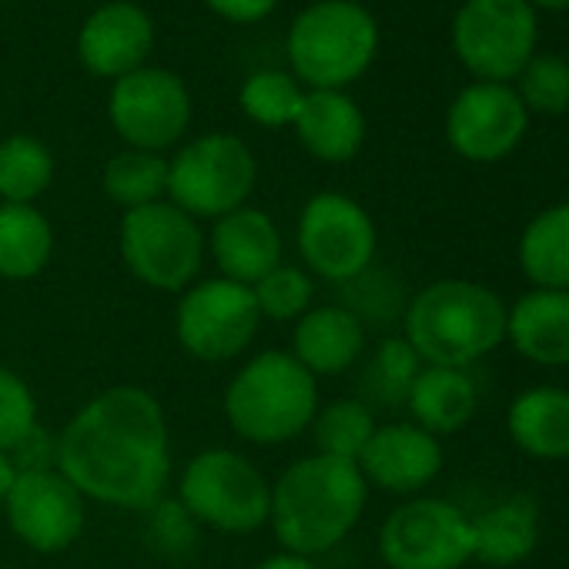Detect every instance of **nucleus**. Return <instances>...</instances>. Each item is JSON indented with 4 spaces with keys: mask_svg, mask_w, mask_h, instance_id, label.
Masks as SVG:
<instances>
[{
    "mask_svg": "<svg viewBox=\"0 0 569 569\" xmlns=\"http://www.w3.org/2000/svg\"><path fill=\"white\" fill-rule=\"evenodd\" d=\"M0 4H11V0H0Z\"/></svg>",
    "mask_w": 569,
    "mask_h": 569,
    "instance_id": "79ce46f5",
    "label": "nucleus"
},
{
    "mask_svg": "<svg viewBox=\"0 0 569 569\" xmlns=\"http://www.w3.org/2000/svg\"><path fill=\"white\" fill-rule=\"evenodd\" d=\"M539 546V506L529 496H509L472 516V559L492 569L526 562Z\"/></svg>",
    "mask_w": 569,
    "mask_h": 569,
    "instance_id": "b1692460",
    "label": "nucleus"
},
{
    "mask_svg": "<svg viewBox=\"0 0 569 569\" xmlns=\"http://www.w3.org/2000/svg\"><path fill=\"white\" fill-rule=\"evenodd\" d=\"M281 0H204V8L224 21V24H238V28H251L268 21L278 11Z\"/></svg>",
    "mask_w": 569,
    "mask_h": 569,
    "instance_id": "e433bc0d",
    "label": "nucleus"
},
{
    "mask_svg": "<svg viewBox=\"0 0 569 569\" xmlns=\"http://www.w3.org/2000/svg\"><path fill=\"white\" fill-rule=\"evenodd\" d=\"M289 352L319 382L352 372L369 352V326L342 302L312 306L292 326Z\"/></svg>",
    "mask_w": 569,
    "mask_h": 569,
    "instance_id": "6ab92c4d",
    "label": "nucleus"
},
{
    "mask_svg": "<svg viewBox=\"0 0 569 569\" xmlns=\"http://www.w3.org/2000/svg\"><path fill=\"white\" fill-rule=\"evenodd\" d=\"M0 124H4V104H0Z\"/></svg>",
    "mask_w": 569,
    "mask_h": 569,
    "instance_id": "a19ab883",
    "label": "nucleus"
},
{
    "mask_svg": "<svg viewBox=\"0 0 569 569\" xmlns=\"http://www.w3.org/2000/svg\"><path fill=\"white\" fill-rule=\"evenodd\" d=\"M292 131L309 158L322 164H349L366 148L369 121L349 91H306Z\"/></svg>",
    "mask_w": 569,
    "mask_h": 569,
    "instance_id": "aec40b11",
    "label": "nucleus"
},
{
    "mask_svg": "<svg viewBox=\"0 0 569 569\" xmlns=\"http://www.w3.org/2000/svg\"><path fill=\"white\" fill-rule=\"evenodd\" d=\"M34 426H41L34 389L21 372L0 366V452H11Z\"/></svg>",
    "mask_w": 569,
    "mask_h": 569,
    "instance_id": "72a5a7b5",
    "label": "nucleus"
},
{
    "mask_svg": "<svg viewBox=\"0 0 569 569\" xmlns=\"http://www.w3.org/2000/svg\"><path fill=\"white\" fill-rule=\"evenodd\" d=\"M322 406V389L289 349H261L248 356L221 392L228 429L258 449L289 446L309 432Z\"/></svg>",
    "mask_w": 569,
    "mask_h": 569,
    "instance_id": "20e7f679",
    "label": "nucleus"
},
{
    "mask_svg": "<svg viewBox=\"0 0 569 569\" xmlns=\"http://www.w3.org/2000/svg\"><path fill=\"white\" fill-rule=\"evenodd\" d=\"M449 44L472 81L512 84L539 51V14L526 0H462Z\"/></svg>",
    "mask_w": 569,
    "mask_h": 569,
    "instance_id": "1a4fd4ad",
    "label": "nucleus"
},
{
    "mask_svg": "<svg viewBox=\"0 0 569 569\" xmlns=\"http://www.w3.org/2000/svg\"><path fill=\"white\" fill-rule=\"evenodd\" d=\"M356 4H366V0H356Z\"/></svg>",
    "mask_w": 569,
    "mask_h": 569,
    "instance_id": "37998d69",
    "label": "nucleus"
},
{
    "mask_svg": "<svg viewBox=\"0 0 569 569\" xmlns=\"http://www.w3.org/2000/svg\"><path fill=\"white\" fill-rule=\"evenodd\" d=\"M409 422L432 432L436 439L462 432L479 409V389L469 379L466 369H442V366H422L416 376L409 396H406Z\"/></svg>",
    "mask_w": 569,
    "mask_h": 569,
    "instance_id": "5701e85b",
    "label": "nucleus"
},
{
    "mask_svg": "<svg viewBox=\"0 0 569 569\" xmlns=\"http://www.w3.org/2000/svg\"><path fill=\"white\" fill-rule=\"evenodd\" d=\"M506 342L539 369H569V292H522L506 306Z\"/></svg>",
    "mask_w": 569,
    "mask_h": 569,
    "instance_id": "412c9836",
    "label": "nucleus"
},
{
    "mask_svg": "<svg viewBox=\"0 0 569 569\" xmlns=\"http://www.w3.org/2000/svg\"><path fill=\"white\" fill-rule=\"evenodd\" d=\"M148 539L161 556H184L194 549L198 522L181 509L178 499H158L148 509Z\"/></svg>",
    "mask_w": 569,
    "mask_h": 569,
    "instance_id": "f704fd0d",
    "label": "nucleus"
},
{
    "mask_svg": "<svg viewBox=\"0 0 569 569\" xmlns=\"http://www.w3.org/2000/svg\"><path fill=\"white\" fill-rule=\"evenodd\" d=\"M251 296L258 306L261 322L296 326L316 306V278L302 264L281 261L264 278L251 284Z\"/></svg>",
    "mask_w": 569,
    "mask_h": 569,
    "instance_id": "2f4dec72",
    "label": "nucleus"
},
{
    "mask_svg": "<svg viewBox=\"0 0 569 569\" xmlns=\"http://www.w3.org/2000/svg\"><path fill=\"white\" fill-rule=\"evenodd\" d=\"M506 432L519 452L539 462L569 459V389L532 386L506 409Z\"/></svg>",
    "mask_w": 569,
    "mask_h": 569,
    "instance_id": "4be33fe9",
    "label": "nucleus"
},
{
    "mask_svg": "<svg viewBox=\"0 0 569 569\" xmlns=\"http://www.w3.org/2000/svg\"><path fill=\"white\" fill-rule=\"evenodd\" d=\"M101 191L121 211L168 198V154L124 148L101 168Z\"/></svg>",
    "mask_w": 569,
    "mask_h": 569,
    "instance_id": "cd10ccee",
    "label": "nucleus"
},
{
    "mask_svg": "<svg viewBox=\"0 0 569 569\" xmlns=\"http://www.w3.org/2000/svg\"><path fill=\"white\" fill-rule=\"evenodd\" d=\"M369 492L372 489L356 462L322 452L299 456L271 482L268 529L278 539V549L316 559L356 532Z\"/></svg>",
    "mask_w": 569,
    "mask_h": 569,
    "instance_id": "f03ea898",
    "label": "nucleus"
},
{
    "mask_svg": "<svg viewBox=\"0 0 569 569\" xmlns=\"http://www.w3.org/2000/svg\"><path fill=\"white\" fill-rule=\"evenodd\" d=\"M376 429H379V419L359 396L329 399L319 406V412L309 426V439L316 446L312 452L346 459V462H359V456L369 446Z\"/></svg>",
    "mask_w": 569,
    "mask_h": 569,
    "instance_id": "c85d7f7f",
    "label": "nucleus"
},
{
    "mask_svg": "<svg viewBox=\"0 0 569 569\" xmlns=\"http://www.w3.org/2000/svg\"><path fill=\"white\" fill-rule=\"evenodd\" d=\"M204 251L214 274L248 284V289L284 261V241L274 218L254 204H241L214 218L204 231Z\"/></svg>",
    "mask_w": 569,
    "mask_h": 569,
    "instance_id": "a211bd4d",
    "label": "nucleus"
},
{
    "mask_svg": "<svg viewBox=\"0 0 569 569\" xmlns=\"http://www.w3.org/2000/svg\"><path fill=\"white\" fill-rule=\"evenodd\" d=\"M379 48V21L356 0H316L284 34L289 74L306 91H346L372 71Z\"/></svg>",
    "mask_w": 569,
    "mask_h": 569,
    "instance_id": "39448f33",
    "label": "nucleus"
},
{
    "mask_svg": "<svg viewBox=\"0 0 569 569\" xmlns=\"http://www.w3.org/2000/svg\"><path fill=\"white\" fill-rule=\"evenodd\" d=\"M299 264L329 284H349L376 264L379 228L346 191H316L296 221Z\"/></svg>",
    "mask_w": 569,
    "mask_h": 569,
    "instance_id": "9d476101",
    "label": "nucleus"
},
{
    "mask_svg": "<svg viewBox=\"0 0 569 569\" xmlns=\"http://www.w3.org/2000/svg\"><path fill=\"white\" fill-rule=\"evenodd\" d=\"M18 476H21V472H18V466H14L11 452H0V506H4L8 492L14 489Z\"/></svg>",
    "mask_w": 569,
    "mask_h": 569,
    "instance_id": "58836bf2",
    "label": "nucleus"
},
{
    "mask_svg": "<svg viewBox=\"0 0 569 569\" xmlns=\"http://www.w3.org/2000/svg\"><path fill=\"white\" fill-rule=\"evenodd\" d=\"M58 234L38 204H0V281H34L54 261Z\"/></svg>",
    "mask_w": 569,
    "mask_h": 569,
    "instance_id": "393cba45",
    "label": "nucleus"
},
{
    "mask_svg": "<svg viewBox=\"0 0 569 569\" xmlns=\"http://www.w3.org/2000/svg\"><path fill=\"white\" fill-rule=\"evenodd\" d=\"M261 329V316L248 284L221 274H201L174 302V342L204 366L241 359Z\"/></svg>",
    "mask_w": 569,
    "mask_h": 569,
    "instance_id": "9b49d317",
    "label": "nucleus"
},
{
    "mask_svg": "<svg viewBox=\"0 0 569 569\" xmlns=\"http://www.w3.org/2000/svg\"><path fill=\"white\" fill-rule=\"evenodd\" d=\"M154 21L134 0H104L78 31V61L91 78L118 81L148 64Z\"/></svg>",
    "mask_w": 569,
    "mask_h": 569,
    "instance_id": "f3484780",
    "label": "nucleus"
},
{
    "mask_svg": "<svg viewBox=\"0 0 569 569\" xmlns=\"http://www.w3.org/2000/svg\"><path fill=\"white\" fill-rule=\"evenodd\" d=\"M118 251L138 284L164 296H181L201 278L208 261L201 221L168 198L121 214Z\"/></svg>",
    "mask_w": 569,
    "mask_h": 569,
    "instance_id": "0eeeda50",
    "label": "nucleus"
},
{
    "mask_svg": "<svg viewBox=\"0 0 569 569\" xmlns=\"http://www.w3.org/2000/svg\"><path fill=\"white\" fill-rule=\"evenodd\" d=\"M58 472L91 502L148 512L171 482L164 406L141 386L91 396L58 432Z\"/></svg>",
    "mask_w": 569,
    "mask_h": 569,
    "instance_id": "f257e3e1",
    "label": "nucleus"
},
{
    "mask_svg": "<svg viewBox=\"0 0 569 569\" xmlns=\"http://www.w3.org/2000/svg\"><path fill=\"white\" fill-rule=\"evenodd\" d=\"M58 174L54 151L34 134L0 138V204H38Z\"/></svg>",
    "mask_w": 569,
    "mask_h": 569,
    "instance_id": "bb28decb",
    "label": "nucleus"
},
{
    "mask_svg": "<svg viewBox=\"0 0 569 569\" xmlns=\"http://www.w3.org/2000/svg\"><path fill=\"white\" fill-rule=\"evenodd\" d=\"M379 559L389 569H466L472 516L439 496L402 499L379 526Z\"/></svg>",
    "mask_w": 569,
    "mask_h": 569,
    "instance_id": "f8f14e48",
    "label": "nucleus"
},
{
    "mask_svg": "<svg viewBox=\"0 0 569 569\" xmlns=\"http://www.w3.org/2000/svg\"><path fill=\"white\" fill-rule=\"evenodd\" d=\"M402 339L422 366L469 369L506 342V302L482 281L436 278L406 299Z\"/></svg>",
    "mask_w": 569,
    "mask_h": 569,
    "instance_id": "7ed1b4c3",
    "label": "nucleus"
},
{
    "mask_svg": "<svg viewBox=\"0 0 569 569\" xmlns=\"http://www.w3.org/2000/svg\"><path fill=\"white\" fill-rule=\"evenodd\" d=\"M254 184V151L231 131L188 138L168 158V201L194 221H214L241 204H251Z\"/></svg>",
    "mask_w": 569,
    "mask_h": 569,
    "instance_id": "6e6552de",
    "label": "nucleus"
},
{
    "mask_svg": "<svg viewBox=\"0 0 569 569\" xmlns=\"http://www.w3.org/2000/svg\"><path fill=\"white\" fill-rule=\"evenodd\" d=\"M516 261L532 289L569 292V201H556L526 221Z\"/></svg>",
    "mask_w": 569,
    "mask_h": 569,
    "instance_id": "a878e982",
    "label": "nucleus"
},
{
    "mask_svg": "<svg viewBox=\"0 0 569 569\" xmlns=\"http://www.w3.org/2000/svg\"><path fill=\"white\" fill-rule=\"evenodd\" d=\"M302 101H306V88L289 71H274V68H261L254 74H248L238 88L241 114L251 124L271 128V131L292 128Z\"/></svg>",
    "mask_w": 569,
    "mask_h": 569,
    "instance_id": "7c9ffc66",
    "label": "nucleus"
},
{
    "mask_svg": "<svg viewBox=\"0 0 569 569\" xmlns=\"http://www.w3.org/2000/svg\"><path fill=\"white\" fill-rule=\"evenodd\" d=\"M11 459L18 472H41V469H58V436L48 432L44 426H34L14 449Z\"/></svg>",
    "mask_w": 569,
    "mask_h": 569,
    "instance_id": "c9c22d12",
    "label": "nucleus"
},
{
    "mask_svg": "<svg viewBox=\"0 0 569 569\" xmlns=\"http://www.w3.org/2000/svg\"><path fill=\"white\" fill-rule=\"evenodd\" d=\"M194 101L181 74L144 64L111 84L108 121L124 148L134 151H174L191 128Z\"/></svg>",
    "mask_w": 569,
    "mask_h": 569,
    "instance_id": "ddd939ff",
    "label": "nucleus"
},
{
    "mask_svg": "<svg viewBox=\"0 0 569 569\" xmlns=\"http://www.w3.org/2000/svg\"><path fill=\"white\" fill-rule=\"evenodd\" d=\"M419 372H422V359L416 356V349L402 336H389L372 349V356L362 369L359 399L372 412L399 409V406H406V396Z\"/></svg>",
    "mask_w": 569,
    "mask_h": 569,
    "instance_id": "c756f323",
    "label": "nucleus"
},
{
    "mask_svg": "<svg viewBox=\"0 0 569 569\" xmlns=\"http://www.w3.org/2000/svg\"><path fill=\"white\" fill-rule=\"evenodd\" d=\"M526 4L539 14V11H546V14H566L569 11V0H526Z\"/></svg>",
    "mask_w": 569,
    "mask_h": 569,
    "instance_id": "ea45409f",
    "label": "nucleus"
},
{
    "mask_svg": "<svg viewBox=\"0 0 569 569\" xmlns=\"http://www.w3.org/2000/svg\"><path fill=\"white\" fill-rule=\"evenodd\" d=\"M174 499L198 522V529L248 536L268 526L271 482L244 452L208 446L181 466Z\"/></svg>",
    "mask_w": 569,
    "mask_h": 569,
    "instance_id": "423d86ee",
    "label": "nucleus"
},
{
    "mask_svg": "<svg viewBox=\"0 0 569 569\" xmlns=\"http://www.w3.org/2000/svg\"><path fill=\"white\" fill-rule=\"evenodd\" d=\"M4 519L21 546L58 556L84 536L88 499L58 469L21 472L4 499Z\"/></svg>",
    "mask_w": 569,
    "mask_h": 569,
    "instance_id": "2eb2a0df",
    "label": "nucleus"
},
{
    "mask_svg": "<svg viewBox=\"0 0 569 569\" xmlns=\"http://www.w3.org/2000/svg\"><path fill=\"white\" fill-rule=\"evenodd\" d=\"M529 111L512 84L469 81L446 108V144L469 164H499L529 134Z\"/></svg>",
    "mask_w": 569,
    "mask_h": 569,
    "instance_id": "4468645a",
    "label": "nucleus"
},
{
    "mask_svg": "<svg viewBox=\"0 0 569 569\" xmlns=\"http://www.w3.org/2000/svg\"><path fill=\"white\" fill-rule=\"evenodd\" d=\"M522 108L542 118L569 114V61L562 54H532V61L512 81Z\"/></svg>",
    "mask_w": 569,
    "mask_h": 569,
    "instance_id": "473e14b6",
    "label": "nucleus"
},
{
    "mask_svg": "<svg viewBox=\"0 0 569 569\" xmlns=\"http://www.w3.org/2000/svg\"><path fill=\"white\" fill-rule=\"evenodd\" d=\"M251 569H322L316 559H309V556H299V552H284V549H278V552H268V556H261Z\"/></svg>",
    "mask_w": 569,
    "mask_h": 569,
    "instance_id": "4c0bfd02",
    "label": "nucleus"
},
{
    "mask_svg": "<svg viewBox=\"0 0 569 569\" xmlns=\"http://www.w3.org/2000/svg\"><path fill=\"white\" fill-rule=\"evenodd\" d=\"M356 466L369 489L412 499L439 479L446 466V449L442 439L419 429L416 422H382Z\"/></svg>",
    "mask_w": 569,
    "mask_h": 569,
    "instance_id": "dca6fc26",
    "label": "nucleus"
}]
</instances>
